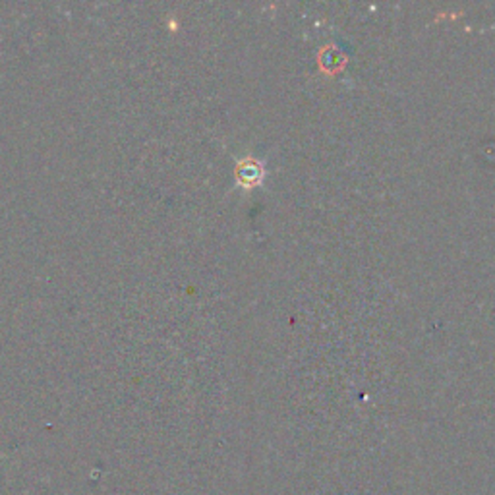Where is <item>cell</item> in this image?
Returning <instances> with one entry per match:
<instances>
[{
    "instance_id": "cell-1",
    "label": "cell",
    "mask_w": 495,
    "mask_h": 495,
    "mask_svg": "<svg viewBox=\"0 0 495 495\" xmlns=\"http://www.w3.org/2000/svg\"><path fill=\"white\" fill-rule=\"evenodd\" d=\"M259 174H261V171H259L258 165H254V162H246V165H242V167L238 169V178L244 184L258 182Z\"/></svg>"
}]
</instances>
